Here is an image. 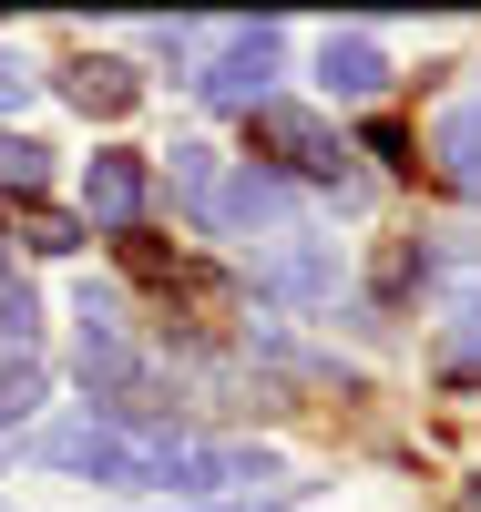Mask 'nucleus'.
<instances>
[{"label": "nucleus", "instance_id": "obj_4", "mask_svg": "<svg viewBox=\"0 0 481 512\" xmlns=\"http://www.w3.org/2000/svg\"><path fill=\"white\" fill-rule=\"evenodd\" d=\"M277 72H287V31L277 21H236V31H215V52L185 82L215 113H256V103H277Z\"/></svg>", "mask_w": 481, "mask_h": 512}, {"label": "nucleus", "instance_id": "obj_7", "mask_svg": "<svg viewBox=\"0 0 481 512\" xmlns=\"http://www.w3.org/2000/svg\"><path fill=\"white\" fill-rule=\"evenodd\" d=\"M256 297H287V308H338V246L308 226L287 246H256Z\"/></svg>", "mask_w": 481, "mask_h": 512}, {"label": "nucleus", "instance_id": "obj_2", "mask_svg": "<svg viewBox=\"0 0 481 512\" xmlns=\"http://www.w3.org/2000/svg\"><path fill=\"white\" fill-rule=\"evenodd\" d=\"M246 134H256V164H277L287 185H328V195H359V164H348L338 123H318L308 103H256V113H246Z\"/></svg>", "mask_w": 481, "mask_h": 512}, {"label": "nucleus", "instance_id": "obj_8", "mask_svg": "<svg viewBox=\"0 0 481 512\" xmlns=\"http://www.w3.org/2000/svg\"><path fill=\"white\" fill-rule=\"evenodd\" d=\"M308 82H318L328 103H379L389 93V52H379L369 31H318V72Z\"/></svg>", "mask_w": 481, "mask_h": 512}, {"label": "nucleus", "instance_id": "obj_3", "mask_svg": "<svg viewBox=\"0 0 481 512\" xmlns=\"http://www.w3.org/2000/svg\"><path fill=\"white\" fill-rule=\"evenodd\" d=\"M205 236H236V246H287V236H308V185H287L277 164L236 154V164H226V185H215Z\"/></svg>", "mask_w": 481, "mask_h": 512}, {"label": "nucleus", "instance_id": "obj_19", "mask_svg": "<svg viewBox=\"0 0 481 512\" xmlns=\"http://www.w3.org/2000/svg\"><path fill=\"white\" fill-rule=\"evenodd\" d=\"M215 512H246V502H215Z\"/></svg>", "mask_w": 481, "mask_h": 512}, {"label": "nucleus", "instance_id": "obj_18", "mask_svg": "<svg viewBox=\"0 0 481 512\" xmlns=\"http://www.w3.org/2000/svg\"><path fill=\"white\" fill-rule=\"evenodd\" d=\"M0 287H11V236H0Z\"/></svg>", "mask_w": 481, "mask_h": 512}, {"label": "nucleus", "instance_id": "obj_1", "mask_svg": "<svg viewBox=\"0 0 481 512\" xmlns=\"http://www.w3.org/2000/svg\"><path fill=\"white\" fill-rule=\"evenodd\" d=\"M164 441H185V431H123V420L82 410V420H52V431H31V461H41V472H72V482L154 492V461H164Z\"/></svg>", "mask_w": 481, "mask_h": 512}, {"label": "nucleus", "instance_id": "obj_15", "mask_svg": "<svg viewBox=\"0 0 481 512\" xmlns=\"http://www.w3.org/2000/svg\"><path fill=\"white\" fill-rule=\"evenodd\" d=\"M31 338H41V297L11 277V287H0V349H31Z\"/></svg>", "mask_w": 481, "mask_h": 512}, {"label": "nucleus", "instance_id": "obj_5", "mask_svg": "<svg viewBox=\"0 0 481 512\" xmlns=\"http://www.w3.org/2000/svg\"><path fill=\"white\" fill-rule=\"evenodd\" d=\"M256 482H277V451H256V441H164V461H154V492H185L205 512Z\"/></svg>", "mask_w": 481, "mask_h": 512}, {"label": "nucleus", "instance_id": "obj_10", "mask_svg": "<svg viewBox=\"0 0 481 512\" xmlns=\"http://www.w3.org/2000/svg\"><path fill=\"white\" fill-rule=\"evenodd\" d=\"M62 93H72L82 113H134V93H144V82H134V62L93 52V62H72V72H62Z\"/></svg>", "mask_w": 481, "mask_h": 512}, {"label": "nucleus", "instance_id": "obj_12", "mask_svg": "<svg viewBox=\"0 0 481 512\" xmlns=\"http://www.w3.org/2000/svg\"><path fill=\"white\" fill-rule=\"evenodd\" d=\"M441 369L451 379H481V277L451 297V318H441Z\"/></svg>", "mask_w": 481, "mask_h": 512}, {"label": "nucleus", "instance_id": "obj_13", "mask_svg": "<svg viewBox=\"0 0 481 512\" xmlns=\"http://www.w3.org/2000/svg\"><path fill=\"white\" fill-rule=\"evenodd\" d=\"M41 390H52L41 359H31V349H0V431H21V420L41 410Z\"/></svg>", "mask_w": 481, "mask_h": 512}, {"label": "nucleus", "instance_id": "obj_11", "mask_svg": "<svg viewBox=\"0 0 481 512\" xmlns=\"http://www.w3.org/2000/svg\"><path fill=\"white\" fill-rule=\"evenodd\" d=\"M164 185H174V205H185V216L205 226V216H215V185H226V154H215V144H174Z\"/></svg>", "mask_w": 481, "mask_h": 512}, {"label": "nucleus", "instance_id": "obj_6", "mask_svg": "<svg viewBox=\"0 0 481 512\" xmlns=\"http://www.w3.org/2000/svg\"><path fill=\"white\" fill-rule=\"evenodd\" d=\"M144 205H154V175H144V154H93L82 164V236H134L144 226Z\"/></svg>", "mask_w": 481, "mask_h": 512}, {"label": "nucleus", "instance_id": "obj_14", "mask_svg": "<svg viewBox=\"0 0 481 512\" xmlns=\"http://www.w3.org/2000/svg\"><path fill=\"white\" fill-rule=\"evenodd\" d=\"M41 185H52V144H31V134L0 123V195H41Z\"/></svg>", "mask_w": 481, "mask_h": 512}, {"label": "nucleus", "instance_id": "obj_16", "mask_svg": "<svg viewBox=\"0 0 481 512\" xmlns=\"http://www.w3.org/2000/svg\"><path fill=\"white\" fill-rule=\"evenodd\" d=\"M21 236H31V246H41V256H72V246H82V226H62V216H31V226H21Z\"/></svg>", "mask_w": 481, "mask_h": 512}, {"label": "nucleus", "instance_id": "obj_17", "mask_svg": "<svg viewBox=\"0 0 481 512\" xmlns=\"http://www.w3.org/2000/svg\"><path fill=\"white\" fill-rule=\"evenodd\" d=\"M21 103H31V62L0 52V113H21Z\"/></svg>", "mask_w": 481, "mask_h": 512}, {"label": "nucleus", "instance_id": "obj_9", "mask_svg": "<svg viewBox=\"0 0 481 512\" xmlns=\"http://www.w3.org/2000/svg\"><path fill=\"white\" fill-rule=\"evenodd\" d=\"M430 175H441L461 205H481V103H451L430 123Z\"/></svg>", "mask_w": 481, "mask_h": 512}]
</instances>
